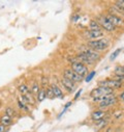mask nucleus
I'll return each instance as SVG.
<instances>
[{
    "mask_svg": "<svg viewBox=\"0 0 124 132\" xmlns=\"http://www.w3.org/2000/svg\"><path fill=\"white\" fill-rule=\"evenodd\" d=\"M76 58H77L80 62H82V63H84V64H90V65H93V64L95 63L94 60L91 59L89 56H87V55H86L85 53H83V52L78 53L77 56H76Z\"/></svg>",
    "mask_w": 124,
    "mask_h": 132,
    "instance_id": "12",
    "label": "nucleus"
},
{
    "mask_svg": "<svg viewBox=\"0 0 124 132\" xmlns=\"http://www.w3.org/2000/svg\"><path fill=\"white\" fill-rule=\"evenodd\" d=\"M71 104H73V102L71 101H69V102H67L65 105H64V109H67L69 106H71Z\"/></svg>",
    "mask_w": 124,
    "mask_h": 132,
    "instance_id": "31",
    "label": "nucleus"
},
{
    "mask_svg": "<svg viewBox=\"0 0 124 132\" xmlns=\"http://www.w3.org/2000/svg\"><path fill=\"white\" fill-rule=\"evenodd\" d=\"M123 51V48H118V49H116L112 54H111V56H110V60L111 61H114L119 55H120V53Z\"/></svg>",
    "mask_w": 124,
    "mask_h": 132,
    "instance_id": "20",
    "label": "nucleus"
},
{
    "mask_svg": "<svg viewBox=\"0 0 124 132\" xmlns=\"http://www.w3.org/2000/svg\"><path fill=\"white\" fill-rule=\"evenodd\" d=\"M96 21L99 23V25H100V27L102 28V30H106V31H108V32H114V31H116V29H117V28L105 17V15L98 17Z\"/></svg>",
    "mask_w": 124,
    "mask_h": 132,
    "instance_id": "7",
    "label": "nucleus"
},
{
    "mask_svg": "<svg viewBox=\"0 0 124 132\" xmlns=\"http://www.w3.org/2000/svg\"><path fill=\"white\" fill-rule=\"evenodd\" d=\"M70 69L73 71H75L77 74H79L80 76H82L83 78H85L89 73V69H88L87 65L80 62L79 60L74 61V62L70 63Z\"/></svg>",
    "mask_w": 124,
    "mask_h": 132,
    "instance_id": "3",
    "label": "nucleus"
},
{
    "mask_svg": "<svg viewBox=\"0 0 124 132\" xmlns=\"http://www.w3.org/2000/svg\"><path fill=\"white\" fill-rule=\"evenodd\" d=\"M40 89H42V88L39 87L38 83H36V82H33V85H32V87H31V93L37 96V94L40 92Z\"/></svg>",
    "mask_w": 124,
    "mask_h": 132,
    "instance_id": "22",
    "label": "nucleus"
},
{
    "mask_svg": "<svg viewBox=\"0 0 124 132\" xmlns=\"http://www.w3.org/2000/svg\"><path fill=\"white\" fill-rule=\"evenodd\" d=\"M6 130H5V126H3V125H0V132H5Z\"/></svg>",
    "mask_w": 124,
    "mask_h": 132,
    "instance_id": "32",
    "label": "nucleus"
},
{
    "mask_svg": "<svg viewBox=\"0 0 124 132\" xmlns=\"http://www.w3.org/2000/svg\"><path fill=\"white\" fill-rule=\"evenodd\" d=\"M88 28L89 30H98V29H102L99 25V23L96 21V20H91L89 22V25H88Z\"/></svg>",
    "mask_w": 124,
    "mask_h": 132,
    "instance_id": "17",
    "label": "nucleus"
},
{
    "mask_svg": "<svg viewBox=\"0 0 124 132\" xmlns=\"http://www.w3.org/2000/svg\"><path fill=\"white\" fill-rule=\"evenodd\" d=\"M46 92H47V97H48V98H50V99H53V98H55V95H54L53 90L51 89V87L47 88V89H46Z\"/></svg>",
    "mask_w": 124,
    "mask_h": 132,
    "instance_id": "26",
    "label": "nucleus"
},
{
    "mask_svg": "<svg viewBox=\"0 0 124 132\" xmlns=\"http://www.w3.org/2000/svg\"><path fill=\"white\" fill-rule=\"evenodd\" d=\"M81 52L85 53L87 56H89L91 59H93L95 62H96L97 60H99V58H100V53H99V52H97V51H95V50H93V49H91V48H89V47H87V48H83Z\"/></svg>",
    "mask_w": 124,
    "mask_h": 132,
    "instance_id": "11",
    "label": "nucleus"
},
{
    "mask_svg": "<svg viewBox=\"0 0 124 132\" xmlns=\"http://www.w3.org/2000/svg\"><path fill=\"white\" fill-rule=\"evenodd\" d=\"M111 45V41L107 38H102L99 40H95V41H88L87 46L93 50H95L97 52H101L107 50Z\"/></svg>",
    "mask_w": 124,
    "mask_h": 132,
    "instance_id": "1",
    "label": "nucleus"
},
{
    "mask_svg": "<svg viewBox=\"0 0 124 132\" xmlns=\"http://www.w3.org/2000/svg\"><path fill=\"white\" fill-rule=\"evenodd\" d=\"M18 106H19L20 109H22V110H24V111H29V105L26 104V103H24V102L21 100V99H19V100H18Z\"/></svg>",
    "mask_w": 124,
    "mask_h": 132,
    "instance_id": "21",
    "label": "nucleus"
},
{
    "mask_svg": "<svg viewBox=\"0 0 124 132\" xmlns=\"http://www.w3.org/2000/svg\"><path fill=\"white\" fill-rule=\"evenodd\" d=\"M18 90H19V93H20L22 96H25V95H27L28 93L31 92V89H29V87H28L27 84H21V85L18 87Z\"/></svg>",
    "mask_w": 124,
    "mask_h": 132,
    "instance_id": "18",
    "label": "nucleus"
},
{
    "mask_svg": "<svg viewBox=\"0 0 124 132\" xmlns=\"http://www.w3.org/2000/svg\"><path fill=\"white\" fill-rule=\"evenodd\" d=\"M108 113H109V111H107L105 109L94 110L91 113V120L94 121V122H99V121H101L104 119H107L108 118Z\"/></svg>",
    "mask_w": 124,
    "mask_h": 132,
    "instance_id": "10",
    "label": "nucleus"
},
{
    "mask_svg": "<svg viewBox=\"0 0 124 132\" xmlns=\"http://www.w3.org/2000/svg\"><path fill=\"white\" fill-rule=\"evenodd\" d=\"M61 83H62V85H63L66 89H67V92H74L75 90V88H76V83L75 82H73L71 80H69L68 78H66V77H62L61 78Z\"/></svg>",
    "mask_w": 124,
    "mask_h": 132,
    "instance_id": "13",
    "label": "nucleus"
},
{
    "mask_svg": "<svg viewBox=\"0 0 124 132\" xmlns=\"http://www.w3.org/2000/svg\"><path fill=\"white\" fill-rule=\"evenodd\" d=\"M113 4L116 5V6H118V7H120V9H123L124 10V0H118V1H115Z\"/></svg>",
    "mask_w": 124,
    "mask_h": 132,
    "instance_id": "24",
    "label": "nucleus"
},
{
    "mask_svg": "<svg viewBox=\"0 0 124 132\" xmlns=\"http://www.w3.org/2000/svg\"><path fill=\"white\" fill-rule=\"evenodd\" d=\"M12 124H13L12 117H9L7 114H3V116L0 117V125H3L5 127H7V126H11Z\"/></svg>",
    "mask_w": 124,
    "mask_h": 132,
    "instance_id": "16",
    "label": "nucleus"
},
{
    "mask_svg": "<svg viewBox=\"0 0 124 132\" xmlns=\"http://www.w3.org/2000/svg\"><path fill=\"white\" fill-rule=\"evenodd\" d=\"M63 76L66 77V78H68L69 80H71V81L75 82V83L82 82L83 79H84L82 76H80L79 74H77V73H76L75 71H73L71 69H65V70L63 71Z\"/></svg>",
    "mask_w": 124,
    "mask_h": 132,
    "instance_id": "8",
    "label": "nucleus"
},
{
    "mask_svg": "<svg viewBox=\"0 0 124 132\" xmlns=\"http://www.w3.org/2000/svg\"><path fill=\"white\" fill-rule=\"evenodd\" d=\"M105 17L116 27V28H122L124 27V19L121 16L112 14V13H108L105 15Z\"/></svg>",
    "mask_w": 124,
    "mask_h": 132,
    "instance_id": "6",
    "label": "nucleus"
},
{
    "mask_svg": "<svg viewBox=\"0 0 124 132\" xmlns=\"http://www.w3.org/2000/svg\"><path fill=\"white\" fill-rule=\"evenodd\" d=\"M82 92H83V89H82V88H80V89H79V92H77V94L75 95V98H74V100H75V101H76V100H78V99H79V97L81 96Z\"/></svg>",
    "mask_w": 124,
    "mask_h": 132,
    "instance_id": "29",
    "label": "nucleus"
},
{
    "mask_svg": "<svg viewBox=\"0 0 124 132\" xmlns=\"http://www.w3.org/2000/svg\"><path fill=\"white\" fill-rule=\"evenodd\" d=\"M98 85L99 86H105V87L111 88L113 90L119 89V88H121L123 86V84L121 82H119L118 80H116L114 78H108V79L100 80V81H98Z\"/></svg>",
    "mask_w": 124,
    "mask_h": 132,
    "instance_id": "5",
    "label": "nucleus"
},
{
    "mask_svg": "<svg viewBox=\"0 0 124 132\" xmlns=\"http://www.w3.org/2000/svg\"><path fill=\"white\" fill-rule=\"evenodd\" d=\"M46 98H48L47 97V92H46V89H44V88H42L40 89V92L37 94V96H36V100L38 101V102H42V101H44Z\"/></svg>",
    "mask_w": 124,
    "mask_h": 132,
    "instance_id": "19",
    "label": "nucleus"
},
{
    "mask_svg": "<svg viewBox=\"0 0 124 132\" xmlns=\"http://www.w3.org/2000/svg\"><path fill=\"white\" fill-rule=\"evenodd\" d=\"M51 89L53 90V93H54V95H55L56 98H59V99H63L64 98V94L62 93V89L58 85L52 84L51 85Z\"/></svg>",
    "mask_w": 124,
    "mask_h": 132,
    "instance_id": "15",
    "label": "nucleus"
},
{
    "mask_svg": "<svg viewBox=\"0 0 124 132\" xmlns=\"http://www.w3.org/2000/svg\"><path fill=\"white\" fill-rule=\"evenodd\" d=\"M107 124H108V118H107V119H104V120H101V121H99V122L96 123V125H97L98 127H100V128L105 127Z\"/></svg>",
    "mask_w": 124,
    "mask_h": 132,
    "instance_id": "25",
    "label": "nucleus"
},
{
    "mask_svg": "<svg viewBox=\"0 0 124 132\" xmlns=\"http://www.w3.org/2000/svg\"><path fill=\"white\" fill-rule=\"evenodd\" d=\"M113 73H114V78H121V77H124V65H122V64H118V65H116L115 67V69H114V71H113Z\"/></svg>",
    "mask_w": 124,
    "mask_h": 132,
    "instance_id": "14",
    "label": "nucleus"
},
{
    "mask_svg": "<svg viewBox=\"0 0 124 132\" xmlns=\"http://www.w3.org/2000/svg\"><path fill=\"white\" fill-rule=\"evenodd\" d=\"M80 18H81V16H80L79 14H75L71 20H73V22H74V23H77V22H79V20H80Z\"/></svg>",
    "mask_w": 124,
    "mask_h": 132,
    "instance_id": "28",
    "label": "nucleus"
},
{
    "mask_svg": "<svg viewBox=\"0 0 124 132\" xmlns=\"http://www.w3.org/2000/svg\"><path fill=\"white\" fill-rule=\"evenodd\" d=\"M118 98H119V100H121V101H123V102H124V90L120 93V95L118 96Z\"/></svg>",
    "mask_w": 124,
    "mask_h": 132,
    "instance_id": "30",
    "label": "nucleus"
},
{
    "mask_svg": "<svg viewBox=\"0 0 124 132\" xmlns=\"http://www.w3.org/2000/svg\"><path fill=\"white\" fill-rule=\"evenodd\" d=\"M14 113H15V110H14L12 107H6V109H5V114H7V116H9V117H13Z\"/></svg>",
    "mask_w": 124,
    "mask_h": 132,
    "instance_id": "27",
    "label": "nucleus"
},
{
    "mask_svg": "<svg viewBox=\"0 0 124 132\" xmlns=\"http://www.w3.org/2000/svg\"><path fill=\"white\" fill-rule=\"evenodd\" d=\"M118 100H119V98L115 94L106 96L104 100L100 103H98V108L99 109H106V108H109L111 106H114L115 104H117Z\"/></svg>",
    "mask_w": 124,
    "mask_h": 132,
    "instance_id": "4",
    "label": "nucleus"
},
{
    "mask_svg": "<svg viewBox=\"0 0 124 132\" xmlns=\"http://www.w3.org/2000/svg\"><path fill=\"white\" fill-rule=\"evenodd\" d=\"M113 94H115V90H113L111 88H108V87H105V86H99L98 85L97 87L93 88L90 92V97L92 99H97V98H102V97L113 95Z\"/></svg>",
    "mask_w": 124,
    "mask_h": 132,
    "instance_id": "2",
    "label": "nucleus"
},
{
    "mask_svg": "<svg viewBox=\"0 0 124 132\" xmlns=\"http://www.w3.org/2000/svg\"><path fill=\"white\" fill-rule=\"evenodd\" d=\"M86 37L89 39V41H95L105 38V32L102 29L98 30H87L86 31Z\"/></svg>",
    "mask_w": 124,
    "mask_h": 132,
    "instance_id": "9",
    "label": "nucleus"
},
{
    "mask_svg": "<svg viewBox=\"0 0 124 132\" xmlns=\"http://www.w3.org/2000/svg\"><path fill=\"white\" fill-rule=\"evenodd\" d=\"M95 75H96V71H91V72H89L88 75L84 78V79H85V82H90L93 78H94Z\"/></svg>",
    "mask_w": 124,
    "mask_h": 132,
    "instance_id": "23",
    "label": "nucleus"
}]
</instances>
